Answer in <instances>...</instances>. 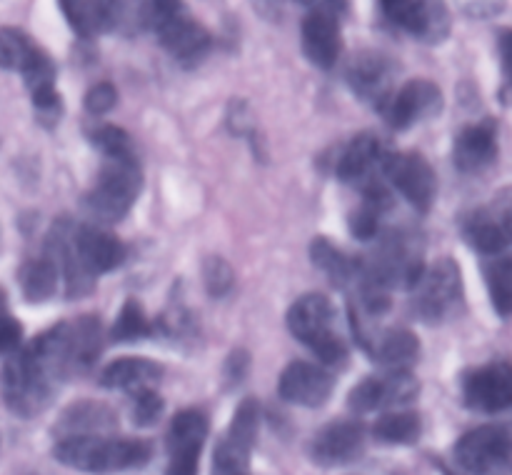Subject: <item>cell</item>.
I'll return each mask as SVG.
<instances>
[{
  "label": "cell",
  "instance_id": "6da1fadb",
  "mask_svg": "<svg viewBox=\"0 0 512 475\" xmlns=\"http://www.w3.org/2000/svg\"><path fill=\"white\" fill-rule=\"evenodd\" d=\"M425 270L423 243L408 230H390L368 260H358V283L380 290L413 288Z\"/></svg>",
  "mask_w": 512,
  "mask_h": 475
},
{
  "label": "cell",
  "instance_id": "7a4b0ae2",
  "mask_svg": "<svg viewBox=\"0 0 512 475\" xmlns=\"http://www.w3.org/2000/svg\"><path fill=\"white\" fill-rule=\"evenodd\" d=\"M53 455L60 463L83 473H120V470L143 468L153 455V448L138 438L83 435V438L58 440Z\"/></svg>",
  "mask_w": 512,
  "mask_h": 475
},
{
  "label": "cell",
  "instance_id": "3957f363",
  "mask_svg": "<svg viewBox=\"0 0 512 475\" xmlns=\"http://www.w3.org/2000/svg\"><path fill=\"white\" fill-rule=\"evenodd\" d=\"M58 385L53 373L43 363H38L25 345L8 355V363L3 365V373H0V395L10 413L20 415V418H33V415L43 413L50 400L55 398Z\"/></svg>",
  "mask_w": 512,
  "mask_h": 475
},
{
  "label": "cell",
  "instance_id": "277c9868",
  "mask_svg": "<svg viewBox=\"0 0 512 475\" xmlns=\"http://www.w3.org/2000/svg\"><path fill=\"white\" fill-rule=\"evenodd\" d=\"M333 305L323 293H305L290 305L288 330L293 338L308 345L315 358L328 368H338L348 358V348L333 330Z\"/></svg>",
  "mask_w": 512,
  "mask_h": 475
},
{
  "label": "cell",
  "instance_id": "5b68a950",
  "mask_svg": "<svg viewBox=\"0 0 512 475\" xmlns=\"http://www.w3.org/2000/svg\"><path fill=\"white\" fill-rule=\"evenodd\" d=\"M413 313L428 325H443L455 320L465 308L463 275L453 258H440L428 268L413 285Z\"/></svg>",
  "mask_w": 512,
  "mask_h": 475
},
{
  "label": "cell",
  "instance_id": "8992f818",
  "mask_svg": "<svg viewBox=\"0 0 512 475\" xmlns=\"http://www.w3.org/2000/svg\"><path fill=\"white\" fill-rule=\"evenodd\" d=\"M143 190V170L138 158L105 160L93 188L85 195V208L100 223H118L128 215Z\"/></svg>",
  "mask_w": 512,
  "mask_h": 475
},
{
  "label": "cell",
  "instance_id": "52a82bcc",
  "mask_svg": "<svg viewBox=\"0 0 512 475\" xmlns=\"http://www.w3.org/2000/svg\"><path fill=\"white\" fill-rule=\"evenodd\" d=\"M260 405L255 398H245L235 410L228 433L220 438L213 453V475H248L250 453L258 440Z\"/></svg>",
  "mask_w": 512,
  "mask_h": 475
},
{
  "label": "cell",
  "instance_id": "ba28073f",
  "mask_svg": "<svg viewBox=\"0 0 512 475\" xmlns=\"http://www.w3.org/2000/svg\"><path fill=\"white\" fill-rule=\"evenodd\" d=\"M508 425H480L455 443V460L470 475H495L510 465Z\"/></svg>",
  "mask_w": 512,
  "mask_h": 475
},
{
  "label": "cell",
  "instance_id": "9c48e42d",
  "mask_svg": "<svg viewBox=\"0 0 512 475\" xmlns=\"http://www.w3.org/2000/svg\"><path fill=\"white\" fill-rule=\"evenodd\" d=\"M420 383L413 370H383L360 380L348 395V405L355 413H375L408 405L418 398Z\"/></svg>",
  "mask_w": 512,
  "mask_h": 475
},
{
  "label": "cell",
  "instance_id": "30bf717a",
  "mask_svg": "<svg viewBox=\"0 0 512 475\" xmlns=\"http://www.w3.org/2000/svg\"><path fill=\"white\" fill-rule=\"evenodd\" d=\"M385 183L393 185L418 213H428L435 203V170L420 153H390L380 165Z\"/></svg>",
  "mask_w": 512,
  "mask_h": 475
},
{
  "label": "cell",
  "instance_id": "8fae6325",
  "mask_svg": "<svg viewBox=\"0 0 512 475\" xmlns=\"http://www.w3.org/2000/svg\"><path fill=\"white\" fill-rule=\"evenodd\" d=\"M443 90L438 83L425 78H415L405 83L403 88L393 90L388 103L383 105L385 123L393 130H408L413 125L423 123V120L435 118L443 110Z\"/></svg>",
  "mask_w": 512,
  "mask_h": 475
},
{
  "label": "cell",
  "instance_id": "7c38bea8",
  "mask_svg": "<svg viewBox=\"0 0 512 475\" xmlns=\"http://www.w3.org/2000/svg\"><path fill=\"white\" fill-rule=\"evenodd\" d=\"M348 8L345 3H325L315 5L303 20V53L315 68L330 70L340 58L343 50V35H340L338 10Z\"/></svg>",
  "mask_w": 512,
  "mask_h": 475
},
{
  "label": "cell",
  "instance_id": "4fadbf2b",
  "mask_svg": "<svg viewBox=\"0 0 512 475\" xmlns=\"http://www.w3.org/2000/svg\"><path fill=\"white\" fill-rule=\"evenodd\" d=\"M385 18L400 30L428 45H438L450 33V13L443 3L428 0H385L380 3Z\"/></svg>",
  "mask_w": 512,
  "mask_h": 475
},
{
  "label": "cell",
  "instance_id": "5bb4252c",
  "mask_svg": "<svg viewBox=\"0 0 512 475\" xmlns=\"http://www.w3.org/2000/svg\"><path fill=\"white\" fill-rule=\"evenodd\" d=\"M168 470L165 475H198L200 453L208 440V418L200 410H180L168 428Z\"/></svg>",
  "mask_w": 512,
  "mask_h": 475
},
{
  "label": "cell",
  "instance_id": "9a60e30c",
  "mask_svg": "<svg viewBox=\"0 0 512 475\" xmlns=\"http://www.w3.org/2000/svg\"><path fill=\"white\" fill-rule=\"evenodd\" d=\"M70 253L80 273L95 280L98 275L120 268L125 260V245L98 225H80L70 230Z\"/></svg>",
  "mask_w": 512,
  "mask_h": 475
},
{
  "label": "cell",
  "instance_id": "2e32d148",
  "mask_svg": "<svg viewBox=\"0 0 512 475\" xmlns=\"http://www.w3.org/2000/svg\"><path fill=\"white\" fill-rule=\"evenodd\" d=\"M365 450V425L358 420H335L323 425L310 438L308 453L313 463L320 468H338L350 465L363 455Z\"/></svg>",
  "mask_w": 512,
  "mask_h": 475
},
{
  "label": "cell",
  "instance_id": "e0dca14e",
  "mask_svg": "<svg viewBox=\"0 0 512 475\" xmlns=\"http://www.w3.org/2000/svg\"><path fill=\"white\" fill-rule=\"evenodd\" d=\"M463 400L478 413H503L512 405V370L508 363H490L463 375Z\"/></svg>",
  "mask_w": 512,
  "mask_h": 475
},
{
  "label": "cell",
  "instance_id": "ac0fdd59",
  "mask_svg": "<svg viewBox=\"0 0 512 475\" xmlns=\"http://www.w3.org/2000/svg\"><path fill=\"white\" fill-rule=\"evenodd\" d=\"M345 78H348L350 90H353L360 100L383 110V105L388 103L390 95H393L395 65L393 60L385 58L383 53L363 50V53H358L348 63Z\"/></svg>",
  "mask_w": 512,
  "mask_h": 475
},
{
  "label": "cell",
  "instance_id": "d6986e66",
  "mask_svg": "<svg viewBox=\"0 0 512 475\" xmlns=\"http://www.w3.org/2000/svg\"><path fill=\"white\" fill-rule=\"evenodd\" d=\"M278 395L285 403L303 405V408H320L333 395V378L320 365L293 360L280 373Z\"/></svg>",
  "mask_w": 512,
  "mask_h": 475
},
{
  "label": "cell",
  "instance_id": "ffe728a7",
  "mask_svg": "<svg viewBox=\"0 0 512 475\" xmlns=\"http://www.w3.org/2000/svg\"><path fill=\"white\" fill-rule=\"evenodd\" d=\"M383 143L375 133H358L348 145L343 148V153L335 160L333 170L343 183L360 185L370 183L373 178L380 175V165L385 158Z\"/></svg>",
  "mask_w": 512,
  "mask_h": 475
},
{
  "label": "cell",
  "instance_id": "44dd1931",
  "mask_svg": "<svg viewBox=\"0 0 512 475\" xmlns=\"http://www.w3.org/2000/svg\"><path fill=\"white\" fill-rule=\"evenodd\" d=\"M155 35H158L160 45L185 68H195L213 48L208 30L195 23V20H190L185 13L170 18Z\"/></svg>",
  "mask_w": 512,
  "mask_h": 475
},
{
  "label": "cell",
  "instance_id": "7402d4cb",
  "mask_svg": "<svg viewBox=\"0 0 512 475\" xmlns=\"http://www.w3.org/2000/svg\"><path fill=\"white\" fill-rule=\"evenodd\" d=\"M498 158V123L493 118L465 125L455 138L453 160L463 173H480Z\"/></svg>",
  "mask_w": 512,
  "mask_h": 475
},
{
  "label": "cell",
  "instance_id": "603a6c76",
  "mask_svg": "<svg viewBox=\"0 0 512 475\" xmlns=\"http://www.w3.org/2000/svg\"><path fill=\"white\" fill-rule=\"evenodd\" d=\"M103 353V325L95 315H80L65 320V365L68 380L93 368L98 355Z\"/></svg>",
  "mask_w": 512,
  "mask_h": 475
},
{
  "label": "cell",
  "instance_id": "cb8c5ba5",
  "mask_svg": "<svg viewBox=\"0 0 512 475\" xmlns=\"http://www.w3.org/2000/svg\"><path fill=\"white\" fill-rule=\"evenodd\" d=\"M163 378V365L140 355H125L105 365L98 383L103 388L125 390V393H140V390H155V385Z\"/></svg>",
  "mask_w": 512,
  "mask_h": 475
},
{
  "label": "cell",
  "instance_id": "d4e9b609",
  "mask_svg": "<svg viewBox=\"0 0 512 475\" xmlns=\"http://www.w3.org/2000/svg\"><path fill=\"white\" fill-rule=\"evenodd\" d=\"M60 8L68 18L70 28L80 38H98V35L118 28L125 13L120 3H105V0H73V3L65 0L60 3Z\"/></svg>",
  "mask_w": 512,
  "mask_h": 475
},
{
  "label": "cell",
  "instance_id": "484cf974",
  "mask_svg": "<svg viewBox=\"0 0 512 475\" xmlns=\"http://www.w3.org/2000/svg\"><path fill=\"white\" fill-rule=\"evenodd\" d=\"M113 408L95 400H78L68 405L63 415L55 423V435L58 440L65 438H83V435H108L115 428Z\"/></svg>",
  "mask_w": 512,
  "mask_h": 475
},
{
  "label": "cell",
  "instance_id": "4316f807",
  "mask_svg": "<svg viewBox=\"0 0 512 475\" xmlns=\"http://www.w3.org/2000/svg\"><path fill=\"white\" fill-rule=\"evenodd\" d=\"M370 355L383 370H410L420 355V340L408 328H390L368 343Z\"/></svg>",
  "mask_w": 512,
  "mask_h": 475
},
{
  "label": "cell",
  "instance_id": "83f0119b",
  "mask_svg": "<svg viewBox=\"0 0 512 475\" xmlns=\"http://www.w3.org/2000/svg\"><path fill=\"white\" fill-rule=\"evenodd\" d=\"M20 288H23V298L28 303H45L55 295L60 280V268L55 263L53 255L45 250L38 258L25 260L20 268Z\"/></svg>",
  "mask_w": 512,
  "mask_h": 475
},
{
  "label": "cell",
  "instance_id": "f1b7e54d",
  "mask_svg": "<svg viewBox=\"0 0 512 475\" xmlns=\"http://www.w3.org/2000/svg\"><path fill=\"white\" fill-rule=\"evenodd\" d=\"M310 260H313L315 268L325 275L333 285L345 288L353 280H358V258H350L345 255L333 240L328 238H315L310 243Z\"/></svg>",
  "mask_w": 512,
  "mask_h": 475
},
{
  "label": "cell",
  "instance_id": "f546056e",
  "mask_svg": "<svg viewBox=\"0 0 512 475\" xmlns=\"http://www.w3.org/2000/svg\"><path fill=\"white\" fill-rule=\"evenodd\" d=\"M463 233L465 240H468L478 253L490 255V258H500V255H505V250L510 248L508 223H498V220L488 218L485 213L470 215Z\"/></svg>",
  "mask_w": 512,
  "mask_h": 475
},
{
  "label": "cell",
  "instance_id": "4dcf8cb0",
  "mask_svg": "<svg viewBox=\"0 0 512 475\" xmlns=\"http://www.w3.org/2000/svg\"><path fill=\"white\" fill-rule=\"evenodd\" d=\"M423 433V420L415 410H388L373 425V435L390 445H410Z\"/></svg>",
  "mask_w": 512,
  "mask_h": 475
},
{
  "label": "cell",
  "instance_id": "1f68e13d",
  "mask_svg": "<svg viewBox=\"0 0 512 475\" xmlns=\"http://www.w3.org/2000/svg\"><path fill=\"white\" fill-rule=\"evenodd\" d=\"M40 45L18 28H0V68L23 70Z\"/></svg>",
  "mask_w": 512,
  "mask_h": 475
},
{
  "label": "cell",
  "instance_id": "d6a6232c",
  "mask_svg": "<svg viewBox=\"0 0 512 475\" xmlns=\"http://www.w3.org/2000/svg\"><path fill=\"white\" fill-rule=\"evenodd\" d=\"M153 330L155 328L148 315H145L143 305L138 300H125L113 328H110V340L113 343H133V340L145 338V335H153Z\"/></svg>",
  "mask_w": 512,
  "mask_h": 475
},
{
  "label": "cell",
  "instance_id": "836d02e7",
  "mask_svg": "<svg viewBox=\"0 0 512 475\" xmlns=\"http://www.w3.org/2000/svg\"><path fill=\"white\" fill-rule=\"evenodd\" d=\"M485 278H488L490 300H493L495 310L503 318H508L512 308V260L508 255L493 258L485 265Z\"/></svg>",
  "mask_w": 512,
  "mask_h": 475
},
{
  "label": "cell",
  "instance_id": "e575fe53",
  "mask_svg": "<svg viewBox=\"0 0 512 475\" xmlns=\"http://www.w3.org/2000/svg\"><path fill=\"white\" fill-rule=\"evenodd\" d=\"M90 143L105 155V160H125L135 158L133 138L118 125H98L90 130Z\"/></svg>",
  "mask_w": 512,
  "mask_h": 475
},
{
  "label": "cell",
  "instance_id": "d590c367",
  "mask_svg": "<svg viewBox=\"0 0 512 475\" xmlns=\"http://www.w3.org/2000/svg\"><path fill=\"white\" fill-rule=\"evenodd\" d=\"M183 13V3H170V0H153V3H140L135 15H138L140 28H148L158 33L170 18Z\"/></svg>",
  "mask_w": 512,
  "mask_h": 475
},
{
  "label": "cell",
  "instance_id": "8d00e7d4",
  "mask_svg": "<svg viewBox=\"0 0 512 475\" xmlns=\"http://www.w3.org/2000/svg\"><path fill=\"white\" fill-rule=\"evenodd\" d=\"M203 280L205 288L210 295L220 298V295L230 293L233 290V268H230L228 260L223 258H208L203 265Z\"/></svg>",
  "mask_w": 512,
  "mask_h": 475
},
{
  "label": "cell",
  "instance_id": "74e56055",
  "mask_svg": "<svg viewBox=\"0 0 512 475\" xmlns=\"http://www.w3.org/2000/svg\"><path fill=\"white\" fill-rule=\"evenodd\" d=\"M135 405H133V423L138 428H148L153 425L155 420L163 415V398L158 395V390H140V393L133 395Z\"/></svg>",
  "mask_w": 512,
  "mask_h": 475
},
{
  "label": "cell",
  "instance_id": "f35d334b",
  "mask_svg": "<svg viewBox=\"0 0 512 475\" xmlns=\"http://www.w3.org/2000/svg\"><path fill=\"white\" fill-rule=\"evenodd\" d=\"M118 103V90H115L113 83H98L85 93L83 105L90 115H103L108 110L115 108Z\"/></svg>",
  "mask_w": 512,
  "mask_h": 475
},
{
  "label": "cell",
  "instance_id": "ab89813d",
  "mask_svg": "<svg viewBox=\"0 0 512 475\" xmlns=\"http://www.w3.org/2000/svg\"><path fill=\"white\" fill-rule=\"evenodd\" d=\"M160 330H163L168 338H183V335H193V320H190V315L185 313L183 308H170L168 313L160 318Z\"/></svg>",
  "mask_w": 512,
  "mask_h": 475
},
{
  "label": "cell",
  "instance_id": "60d3db41",
  "mask_svg": "<svg viewBox=\"0 0 512 475\" xmlns=\"http://www.w3.org/2000/svg\"><path fill=\"white\" fill-rule=\"evenodd\" d=\"M20 348H23V325L13 315H5L0 320V353L13 355Z\"/></svg>",
  "mask_w": 512,
  "mask_h": 475
},
{
  "label": "cell",
  "instance_id": "b9f144b4",
  "mask_svg": "<svg viewBox=\"0 0 512 475\" xmlns=\"http://www.w3.org/2000/svg\"><path fill=\"white\" fill-rule=\"evenodd\" d=\"M248 368H250V355L245 353V350H233L228 363H225V378H228L230 385H238L240 380L248 375Z\"/></svg>",
  "mask_w": 512,
  "mask_h": 475
},
{
  "label": "cell",
  "instance_id": "7bdbcfd3",
  "mask_svg": "<svg viewBox=\"0 0 512 475\" xmlns=\"http://www.w3.org/2000/svg\"><path fill=\"white\" fill-rule=\"evenodd\" d=\"M5 315H10L8 313V295H5V290L0 288V320H3Z\"/></svg>",
  "mask_w": 512,
  "mask_h": 475
}]
</instances>
